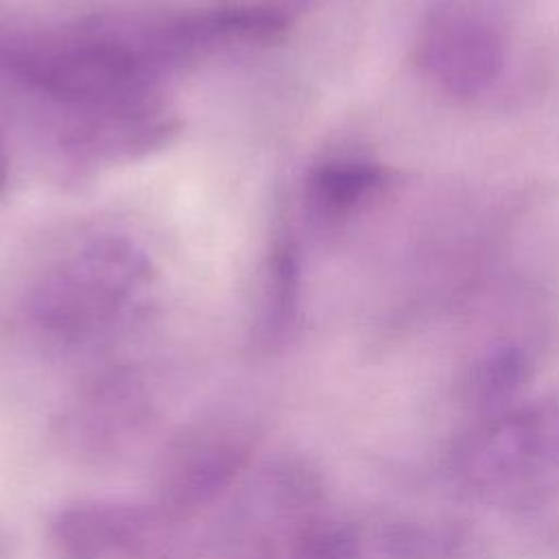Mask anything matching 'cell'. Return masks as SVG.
<instances>
[{
    "mask_svg": "<svg viewBox=\"0 0 559 559\" xmlns=\"http://www.w3.org/2000/svg\"><path fill=\"white\" fill-rule=\"evenodd\" d=\"M384 181L380 164L358 157L323 164L310 181V199L325 216H341L373 194Z\"/></svg>",
    "mask_w": 559,
    "mask_h": 559,
    "instance_id": "2",
    "label": "cell"
},
{
    "mask_svg": "<svg viewBox=\"0 0 559 559\" xmlns=\"http://www.w3.org/2000/svg\"><path fill=\"white\" fill-rule=\"evenodd\" d=\"M507 28L480 0H437L419 26V72L452 98L485 94L504 72Z\"/></svg>",
    "mask_w": 559,
    "mask_h": 559,
    "instance_id": "1",
    "label": "cell"
}]
</instances>
